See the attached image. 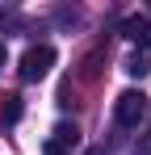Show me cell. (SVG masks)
<instances>
[{
    "label": "cell",
    "instance_id": "obj_7",
    "mask_svg": "<svg viewBox=\"0 0 151 155\" xmlns=\"http://www.w3.org/2000/svg\"><path fill=\"white\" fill-rule=\"evenodd\" d=\"M42 155H67V151H63L59 143H46V147H42Z\"/></svg>",
    "mask_w": 151,
    "mask_h": 155
},
{
    "label": "cell",
    "instance_id": "obj_3",
    "mask_svg": "<svg viewBox=\"0 0 151 155\" xmlns=\"http://www.w3.org/2000/svg\"><path fill=\"white\" fill-rule=\"evenodd\" d=\"M122 34L134 42V46H151V21H147V17H139V13L122 21Z\"/></svg>",
    "mask_w": 151,
    "mask_h": 155
},
{
    "label": "cell",
    "instance_id": "obj_9",
    "mask_svg": "<svg viewBox=\"0 0 151 155\" xmlns=\"http://www.w3.org/2000/svg\"><path fill=\"white\" fill-rule=\"evenodd\" d=\"M84 155H105V147H88V151H84Z\"/></svg>",
    "mask_w": 151,
    "mask_h": 155
},
{
    "label": "cell",
    "instance_id": "obj_6",
    "mask_svg": "<svg viewBox=\"0 0 151 155\" xmlns=\"http://www.w3.org/2000/svg\"><path fill=\"white\" fill-rule=\"evenodd\" d=\"M126 71H130V76H147V71H151V63L143 59V54H130V59H126Z\"/></svg>",
    "mask_w": 151,
    "mask_h": 155
},
{
    "label": "cell",
    "instance_id": "obj_1",
    "mask_svg": "<svg viewBox=\"0 0 151 155\" xmlns=\"http://www.w3.org/2000/svg\"><path fill=\"white\" fill-rule=\"evenodd\" d=\"M50 67H55V46H46V42H38V46H29L21 54V80L25 84H38L42 76H50Z\"/></svg>",
    "mask_w": 151,
    "mask_h": 155
},
{
    "label": "cell",
    "instance_id": "obj_10",
    "mask_svg": "<svg viewBox=\"0 0 151 155\" xmlns=\"http://www.w3.org/2000/svg\"><path fill=\"white\" fill-rule=\"evenodd\" d=\"M0 67H4V46H0Z\"/></svg>",
    "mask_w": 151,
    "mask_h": 155
},
{
    "label": "cell",
    "instance_id": "obj_5",
    "mask_svg": "<svg viewBox=\"0 0 151 155\" xmlns=\"http://www.w3.org/2000/svg\"><path fill=\"white\" fill-rule=\"evenodd\" d=\"M0 117H4V122H17V117H21V97H17V92H8V97L0 101Z\"/></svg>",
    "mask_w": 151,
    "mask_h": 155
},
{
    "label": "cell",
    "instance_id": "obj_8",
    "mask_svg": "<svg viewBox=\"0 0 151 155\" xmlns=\"http://www.w3.org/2000/svg\"><path fill=\"white\" fill-rule=\"evenodd\" d=\"M134 155H151V134L143 138V143H139V147H134Z\"/></svg>",
    "mask_w": 151,
    "mask_h": 155
},
{
    "label": "cell",
    "instance_id": "obj_4",
    "mask_svg": "<svg viewBox=\"0 0 151 155\" xmlns=\"http://www.w3.org/2000/svg\"><path fill=\"white\" fill-rule=\"evenodd\" d=\"M50 143H59V147L67 151V147H76V143H80V130H76V126H67V122H59V126H55V138H50Z\"/></svg>",
    "mask_w": 151,
    "mask_h": 155
},
{
    "label": "cell",
    "instance_id": "obj_2",
    "mask_svg": "<svg viewBox=\"0 0 151 155\" xmlns=\"http://www.w3.org/2000/svg\"><path fill=\"white\" fill-rule=\"evenodd\" d=\"M147 113H151V105H147V97H143L139 88H126L122 97L113 101V117H118V126H139Z\"/></svg>",
    "mask_w": 151,
    "mask_h": 155
}]
</instances>
